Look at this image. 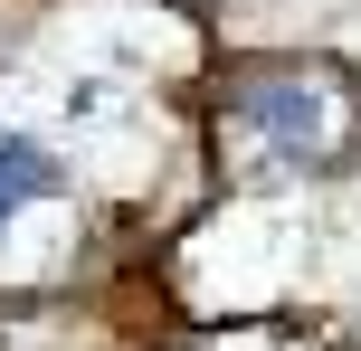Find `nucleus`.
<instances>
[{
    "label": "nucleus",
    "mask_w": 361,
    "mask_h": 351,
    "mask_svg": "<svg viewBox=\"0 0 361 351\" xmlns=\"http://www.w3.org/2000/svg\"><path fill=\"white\" fill-rule=\"evenodd\" d=\"M247 124L276 133L286 152H314V133H324V95H314V86H257V95H247Z\"/></svg>",
    "instance_id": "1"
},
{
    "label": "nucleus",
    "mask_w": 361,
    "mask_h": 351,
    "mask_svg": "<svg viewBox=\"0 0 361 351\" xmlns=\"http://www.w3.org/2000/svg\"><path fill=\"white\" fill-rule=\"evenodd\" d=\"M48 190H57V162L38 143H19V133H0V228H10L29 200H48Z\"/></svg>",
    "instance_id": "2"
}]
</instances>
